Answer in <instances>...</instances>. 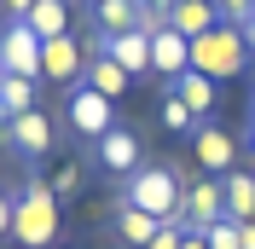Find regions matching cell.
<instances>
[{
    "label": "cell",
    "mask_w": 255,
    "mask_h": 249,
    "mask_svg": "<svg viewBox=\"0 0 255 249\" xmlns=\"http://www.w3.org/2000/svg\"><path fill=\"white\" fill-rule=\"evenodd\" d=\"M58 226H64V215H58L52 186L47 180H29L17 191V203H12V244L17 249H52L58 244Z\"/></svg>",
    "instance_id": "obj_1"
},
{
    "label": "cell",
    "mask_w": 255,
    "mask_h": 249,
    "mask_svg": "<svg viewBox=\"0 0 255 249\" xmlns=\"http://www.w3.org/2000/svg\"><path fill=\"white\" fill-rule=\"evenodd\" d=\"M122 203H133V209H145V215H157V220H174V215H180V203H186V180H180L174 168L151 162V168L128 174Z\"/></svg>",
    "instance_id": "obj_2"
},
{
    "label": "cell",
    "mask_w": 255,
    "mask_h": 249,
    "mask_svg": "<svg viewBox=\"0 0 255 249\" xmlns=\"http://www.w3.org/2000/svg\"><path fill=\"white\" fill-rule=\"evenodd\" d=\"M191 70H203L209 81H226L250 70V47H244V29L238 23H221V29H209L203 41H191Z\"/></svg>",
    "instance_id": "obj_3"
},
{
    "label": "cell",
    "mask_w": 255,
    "mask_h": 249,
    "mask_svg": "<svg viewBox=\"0 0 255 249\" xmlns=\"http://www.w3.org/2000/svg\"><path fill=\"white\" fill-rule=\"evenodd\" d=\"M191 156L203 162V174L226 180V174L238 168V139H232V127H221L215 116H209V122H197V127H191Z\"/></svg>",
    "instance_id": "obj_4"
},
{
    "label": "cell",
    "mask_w": 255,
    "mask_h": 249,
    "mask_svg": "<svg viewBox=\"0 0 255 249\" xmlns=\"http://www.w3.org/2000/svg\"><path fill=\"white\" fill-rule=\"evenodd\" d=\"M64 116H70V127H76L81 139H105V133L116 127V99H105L99 87L81 81L76 93H70V105H64Z\"/></svg>",
    "instance_id": "obj_5"
},
{
    "label": "cell",
    "mask_w": 255,
    "mask_h": 249,
    "mask_svg": "<svg viewBox=\"0 0 255 249\" xmlns=\"http://www.w3.org/2000/svg\"><path fill=\"white\" fill-rule=\"evenodd\" d=\"M0 64H6V76L41 81V35L23 17H6V29H0Z\"/></svg>",
    "instance_id": "obj_6"
},
{
    "label": "cell",
    "mask_w": 255,
    "mask_h": 249,
    "mask_svg": "<svg viewBox=\"0 0 255 249\" xmlns=\"http://www.w3.org/2000/svg\"><path fill=\"white\" fill-rule=\"evenodd\" d=\"M180 215H186L191 232H209L215 220H226V191L215 174H203V180H191L186 186V203H180Z\"/></svg>",
    "instance_id": "obj_7"
},
{
    "label": "cell",
    "mask_w": 255,
    "mask_h": 249,
    "mask_svg": "<svg viewBox=\"0 0 255 249\" xmlns=\"http://www.w3.org/2000/svg\"><path fill=\"white\" fill-rule=\"evenodd\" d=\"M93 145H99V168L116 174V180H128V174L145 168V151H139V133H133V127H111V133L93 139Z\"/></svg>",
    "instance_id": "obj_8"
},
{
    "label": "cell",
    "mask_w": 255,
    "mask_h": 249,
    "mask_svg": "<svg viewBox=\"0 0 255 249\" xmlns=\"http://www.w3.org/2000/svg\"><path fill=\"white\" fill-rule=\"evenodd\" d=\"M6 151H17L23 162L47 156V151H52V122L41 116V110H23V116H12V122H6Z\"/></svg>",
    "instance_id": "obj_9"
},
{
    "label": "cell",
    "mask_w": 255,
    "mask_h": 249,
    "mask_svg": "<svg viewBox=\"0 0 255 249\" xmlns=\"http://www.w3.org/2000/svg\"><path fill=\"white\" fill-rule=\"evenodd\" d=\"M41 76H47V81H81V76H87V52H81L76 35L41 41Z\"/></svg>",
    "instance_id": "obj_10"
},
{
    "label": "cell",
    "mask_w": 255,
    "mask_h": 249,
    "mask_svg": "<svg viewBox=\"0 0 255 249\" xmlns=\"http://www.w3.org/2000/svg\"><path fill=\"white\" fill-rule=\"evenodd\" d=\"M151 70H157L162 81H180V76L191 70V41H186V35H174L168 23H162V29L151 35Z\"/></svg>",
    "instance_id": "obj_11"
},
{
    "label": "cell",
    "mask_w": 255,
    "mask_h": 249,
    "mask_svg": "<svg viewBox=\"0 0 255 249\" xmlns=\"http://www.w3.org/2000/svg\"><path fill=\"white\" fill-rule=\"evenodd\" d=\"M168 29L186 35V41H203L209 29H221V6L215 0H174L168 6Z\"/></svg>",
    "instance_id": "obj_12"
},
{
    "label": "cell",
    "mask_w": 255,
    "mask_h": 249,
    "mask_svg": "<svg viewBox=\"0 0 255 249\" xmlns=\"http://www.w3.org/2000/svg\"><path fill=\"white\" fill-rule=\"evenodd\" d=\"M99 52H105V58H116L128 76L151 70V35H145V29H128V35H99Z\"/></svg>",
    "instance_id": "obj_13"
},
{
    "label": "cell",
    "mask_w": 255,
    "mask_h": 249,
    "mask_svg": "<svg viewBox=\"0 0 255 249\" xmlns=\"http://www.w3.org/2000/svg\"><path fill=\"white\" fill-rule=\"evenodd\" d=\"M168 87L191 105V116H197V122H209V116H215V105H221V81H209L203 70H186V76L168 81Z\"/></svg>",
    "instance_id": "obj_14"
},
{
    "label": "cell",
    "mask_w": 255,
    "mask_h": 249,
    "mask_svg": "<svg viewBox=\"0 0 255 249\" xmlns=\"http://www.w3.org/2000/svg\"><path fill=\"white\" fill-rule=\"evenodd\" d=\"M81 81H87V87H99L105 99H122L133 76H128L116 58H105V52H99V41H93V52H87V76H81Z\"/></svg>",
    "instance_id": "obj_15"
},
{
    "label": "cell",
    "mask_w": 255,
    "mask_h": 249,
    "mask_svg": "<svg viewBox=\"0 0 255 249\" xmlns=\"http://www.w3.org/2000/svg\"><path fill=\"white\" fill-rule=\"evenodd\" d=\"M221 191H226V220L250 226V220H255V174L250 168H232L221 180Z\"/></svg>",
    "instance_id": "obj_16"
},
{
    "label": "cell",
    "mask_w": 255,
    "mask_h": 249,
    "mask_svg": "<svg viewBox=\"0 0 255 249\" xmlns=\"http://www.w3.org/2000/svg\"><path fill=\"white\" fill-rule=\"evenodd\" d=\"M111 226H116V238H122L128 249H145L151 238H157L162 220H157V215H145V209H133V203H116V220H111Z\"/></svg>",
    "instance_id": "obj_17"
},
{
    "label": "cell",
    "mask_w": 255,
    "mask_h": 249,
    "mask_svg": "<svg viewBox=\"0 0 255 249\" xmlns=\"http://www.w3.org/2000/svg\"><path fill=\"white\" fill-rule=\"evenodd\" d=\"M139 12L145 6H133V0H99L93 23H99V35H128V29H139Z\"/></svg>",
    "instance_id": "obj_18"
},
{
    "label": "cell",
    "mask_w": 255,
    "mask_h": 249,
    "mask_svg": "<svg viewBox=\"0 0 255 249\" xmlns=\"http://www.w3.org/2000/svg\"><path fill=\"white\" fill-rule=\"evenodd\" d=\"M23 23H29L41 41H58V35H70V6H64V0H35Z\"/></svg>",
    "instance_id": "obj_19"
},
{
    "label": "cell",
    "mask_w": 255,
    "mask_h": 249,
    "mask_svg": "<svg viewBox=\"0 0 255 249\" xmlns=\"http://www.w3.org/2000/svg\"><path fill=\"white\" fill-rule=\"evenodd\" d=\"M0 105L12 110V116L35 110V81H29V76H6V81H0Z\"/></svg>",
    "instance_id": "obj_20"
},
{
    "label": "cell",
    "mask_w": 255,
    "mask_h": 249,
    "mask_svg": "<svg viewBox=\"0 0 255 249\" xmlns=\"http://www.w3.org/2000/svg\"><path fill=\"white\" fill-rule=\"evenodd\" d=\"M162 127H168V133H191V127H197V116H191V105H186V99L174 93V87L162 93Z\"/></svg>",
    "instance_id": "obj_21"
},
{
    "label": "cell",
    "mask_w": 255,
    "mask_h": 249,
    "mask_svg": "<svg viewBox=\"0 0 255 249\" xmlns=\"http://www.w3.org/2000/svg\"><path fill=\"white\" fill-rule=\"evenodd\" d=\"M203 244L209 249H244V226L238 220H215V226L203 232Z\"/></svg>",
    "instance_id": "obj_22"
},
{
    "label": "cell",
    "mask_w": 255,
    "mask_h": 249,
    "mask_svg": "<svg viewBox=\"0 0 255 249\" xmlns=\"http://www.w3.org/2000/svg\"><path fill=\"white\" fill-rule=\"evenodd\" d=\"M47 186H52V197H70V191L81 186V162H76V156H64L58 168H52V180H47Z\"/></svg>",
    "instance_id": "obj_23"
},
{
    "label": "cell",
    "mask_w": 255,
    "mask_h": 249,
    "mask_svg": "<svg viewBox=\"0 0 255 249\" xmlns=\"http://www.w3.org/2000/svg\"><path fill=\"white\" fill-rule=\"evenodd\" d=\"M186 232H191L186 215H174V220H162V226H157V238H151L145 249H180V244H186Z\"/></svg>",
    "instance_id": "obj_24"
},
{
    "label": "cell",
    "mask_w": 255,
    "mask_h": 249,
    "mask_svg": "<svg viewBox=\"0 0 255 249\" xmlns=\"http://www.w3.org/2000/svg\"><path fill=\"white\" fill-rule=\"evenodd\" d=\"M221 6V23H244V17H255V0H215Z\"/></svg>",
    "instance_id": "obj_25"
},
{
    "label": "cell",
    "mask_w": 255,
    "mask_h": 249,
    "mask_svg": "<svg viewBox=\"0 0 255 249\" xmlns=\"http://www.w3.org/2000/svg\"><path fill=\"white\" fill-rule=\"evenodd\" d=\"M12 203H17V197H6V191H0V238H12Z\"/></svg>",
    "instance_id": "obj_26"
},
{
    "label": "cell",
    "mask_w": 255,
    "mask_h": 249,
    "mask_svg": "<svg viewBox=\"0 0 255 249\" xmlns=\"http://www.w3.org/2000/svg\"><path fill=\"white\" fill-rule=\"evenodd\" d=\"M0 6H6V17H29V6H35V0H0Z\"/></svg>",
    "instance_id": "obj_27"
},
{
    "label": "cell",
    "mask_w": 255,
    "mask_h": 249,
    "mask_svg": "<svg viewBox=\"0 0 255 249\" xmlns=\"http://www.w3.org/2000/svg\"><path fill=\"white\" fill-rule=\"evenodd\" d=\"M238 29H244V47H250V58H255V17H244Z\"/></svg>",
    "instance_id": "obj_28"
},
{
    "label": "cell",
    "mask_w": 255,
    "mask_h": 249,
    "mask_svg": "<svg viewBox=\"0 0 255 249\" xmlns=\"http://www.w3.org/2000/svg\"><path fill=\"white\" fill-rule=\"evenodd\" d=\"M133 6H145V12H168L174 0H133Z\"/></svg>",
    "instance_id": "obj_29"
},
{
    "label": "cell",
    "mask_w": 255,
    "mask_h": 249,
    "mask_svg": "<svg viewBox=\"0 0 255 249\" xmlns=\"http://www.w3.org/2000/svg\"><path fill=\"white\" fill-rule=\"evenodd\" d=\"M180 249H209V244H203V232H186V244H180Z\"/></svg>",
    "instance_id": "obj_30"
},
{
    "label": "cell",
    "mask_w": 255,
    "mask_h": 249,
    "mask_svg": "<svg viewBox=\"0 0 255 249\" xmlns=\"http://www.w3.org/2000/svg\"><path fill=\"white\" fill-rule=\"evenodd\" d=\"M244 249H255V220H250V226H244Z\"/></svg>",
    "instance_id": "obj_31"
},
{
    "label": "cell",
    "mask_w": 255,
    "mask_h": 249,
    "mask_svg": "<svg viewBox=\"0 0 255 249\" xmlns=\"http://www.w3.org/2000/svg\"><path fill=\"white\" fill-rule=\"evenodd\" d=\"M0 81H6V64H0Z\"/></svg>",
    "instance_id": "obj_32"
},
{
    "label": "cell",
    "mask_w": 255,
    "mask_h": 249,
    "mask_svg": "<svg viewBox=\"0 0 255 249\" xmlns=\"http://www.w3.org/2000/svg\"><path fill=\"white\" fill-rule=\"evenodd\" d=\"M87 6H99V0H87Z\"/></svg>",
    "instance_id": "obj_33"
},
{
    "label": "cell",
    "mask_w": 255,
    "mask_h": 249,
    "mask_svg": "<svg viewBox=\"0 0 255 249\" xmlns=\"http://www.w3.org/2000/svg\"><path fill=\"white\" fill-rule=\"evenodd\" d=\"M52 249H58V244H52Z\"/></svg>",
    "instance_id": "obj_34"
}]
</instances>
